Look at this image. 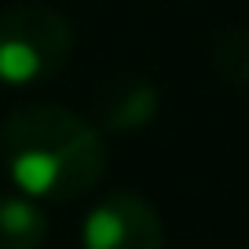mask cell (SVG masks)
I'll return each mask as SVG.
<instances>
[{
  "label": "cell",
  "instance_id": "1",
  "mask_svg": "<svg viewBox=\"0 0 249 249\" xmlns=\"http://www.w3.org/2000/svg\"><path fill=\"white\" fill-rule=\"evenodd\" d=\"M0 154L22 195L77 202L107 172V147L85 117L52 103H30L4 117Z\"/></svg>",
  "mask_w": 249,
  "mask_h": 249
},
{
  "label": "cell",
  "instance_id": "2",
  "mask_svg": "<svg viewBox=\"0 0 249 249\" xmlns=\"http://www.w3.org/2000/svg\"><path fill=\"white\" fill-rule=\"evenodd\" d=\"M73 30L52 8H11L0 15V81L37 85L70 62Z\"/></svg>",
  "mask_w": 249,
  "mask_h": 249
},
{
  "label": "cell",
  "instance_id": "3",
  "mask_svg": "<svg viewBox=\"0 0 249 249\" xmlns=\"http://www.w3.org/2000/svg\"><path fill=\"white\" fill-rule=\"evenodd\" d=\"M81 249H165L161 216L136 191H114L85 216Z\"/></svg>",
  "mask_w": 249,
  "mask_h": 249
},
{
  "label": "cell",
  "instance_id": "4",
  "mask_svg": "<svg viewBox=\"0 0 249 249\" xmlns=\"http://www.w3.org/2000/svg\"><path fill=\"white\" fill-rule=\"evenodd\" d=\"M158 88L140 73H114L92 92V114L107 132H140L158 114Z\"/></svg>",
  "mask_w": 249,
  "mask_h": 249
},
{
  "label": "cell",
  "instance_id": "5",
  "mask_svg": "<svg viewBox=\"0 0 249 249\" xmlns=\"http://www.w3.org/2000/svg\"><path fill=\"white\" fill-rule=\"evenodd\" d=\"M48 238V216L33 198L0 195V249H40Z\"/></svg>",
  "mask_w": 249,
  "mask_h": 249
},
{
  "label": "cell",
  "instance_id": "6",
  "mask_svg": "<svg viewBox=\"0 0 249 249\" xmlns=\"http://www.w3.org/2000/svg\"><path fill=\"white\" fill-rule=\"evenodd\" d=\"M209 66L216 70L220 81L249 88V30L246 26H231V30H224L213 40Z\"/></svg>",
  "mask_w": 249,
  "mask_h": 249
}]
</instances>
